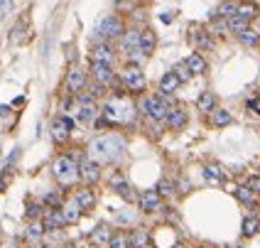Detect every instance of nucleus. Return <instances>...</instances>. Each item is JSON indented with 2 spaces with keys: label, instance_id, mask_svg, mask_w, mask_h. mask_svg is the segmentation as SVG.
<instances>
[{
  "label": "nucleus",
  "instance_id": "nucleus-1",
  "mask_svg": "<svg viewBox=\"0 0 260 248\" xmlns=\"http://www.w3.org/2000/svg\"><path fill=\"white\" fill-rule=\"evenodd\" d=\"M125 147H128V140L123 133H106V135H99L93 138L86 147V158H91L99 165H116L123 155H125Z\"/></svg>",
  "mask_w": 260,
  "mask_h": 248
},
{
  "label": "nucleus",
  "instance_id": "nucleus-2",
  "mask_svg": "<svg viewBox=\"0 0 260 248\" xmlns=\"http://www.w3.org/2000/svg\"><path fill=\"white\" fill-rule=\"evenodd\" d=\"M103 118H108L111 126H125V123H133L138 118V108H135V101H130L125 94H111L106 99V106L101 108Z\"/></svg>",
  "mask_w": 260,
  "mask_h": 248
},
{
  "label": "nucleus",
  "instance_id": "nucleus-3",
  "mask_svg": "<svg viewBox=\"0 0 260 248\" xmlns=\"http://www.w3.org/2000/svg\"><path fill=\"white\" fill-rule=\"evenodd\" d=\"M125 22L120 15H106L99 27L93 29V44H111V40H120L125 35Z\"/></svg>",
  "mask_w": 260,
  "mask_h": 248
},
{
  "label": "nucleus",
  "instance_id": "nucleus-4",
  "mask_svg": "<svg viewBox=\"0 0 260 248\" xmlns=\"http://www.w3.org/2000/svg\"><path fill=\"white\" fill-rule=\"evenodd\" d=\"M52 175L64 190H72L79 179V162L74 160L72 155H59L57 160L52 162Z\"/></svg>",
  "mask_w": 260,
  "mask_h": 248
},
{
  "label": "nucleus",
  "instance_id": "nucleus-5",
  "mask_svg": "<svg viewBox=\"0 0 260 248\" xmlns=\"http://www.w3.org/2000/svg\"><path fill=\"white\" fill-rule=\"evenodd\" d=\"M118 81L123 84L125 94H133V96H143V91L147 88L145 72L138 67V64H125V67H123V72L118 74Z\"/></svg>",
  "mask_w": 260,
  "mask_h": 248
},
{
  "label": "nucleus",
  "instance_id": "nucleus-6",
  "mask_svg": "<svg viewBox=\"0 0 260 248\" xmlns=\"http://www.w3.org/2000/svg\"><path fill=\"white\" fill-rule=\"evenodd\" d=\"M88 86V74L81 69V67H72L69 72H67V79H64V88H67V94L69 96H79L84 88Z\"/></svg>",
  "mask_w": 260,
  "mask_h": 248
},
{
  "label": "nucleus",
  "instance_id": "nucleus-7",
  "mask_svg": "<svg viewBox=\"0 0 260 248\" xmlns=\"http://www.w3.org/2000/svg\"><path fill=\"white\" fill-rule=\"evenodd\" d=\"M79 179L84 182V187H93L101 179V165L93 162L91 158H84L79 162Z\"/></svg>",
  "mask_w": 260,
  "mask_h": 248
},
{
  "label": "nucleus",
  "instance_id": "nucleus-8",
  "mask_svg": "<svg viewBox=\"0 0 260 248\" xmlns=\"http://www.w3.org/2000/svg\"><path fill=\"white\" fill-rule=\"evenodd\" d=\"M72 131H74V120L69 116H57L52 120V138L57 143H67L72 138Z\"/></svg>",
  "mask_w": 260,
  "mask_h": 248
},
{
  "label": "nucleus",
  "instance_id": "nucleus-9",
  "mask_svg": "<svg viewBox=\"0 0 260 248\" xmlns=\"http://www.w3.org/2000/svg\"><path fill=\"white\" fill-rule=\"evenodd\" d=\"M91 76H93V84H99V86H108V84H116V72H113V67H108V64H96V61H91Z\"/></svg>",
  "mask_w": 260,
  "mask_h": 248
},
{
  "label": "nucleus",
  "instance_id": "nucleus-10",
  "mask_svg": "<svg viewBox=\"0 0 260 248\" xmlns=\"http://www.w3.org/2000/svg\"><path fill=\"white\" fill-rule=\"evenodd\" d=\"M187 123H189V113L184 106H172L167 118H165V126H167L170 131H182Z\"/></svg>",
  "mask_w": 260,
  "mask_h": 248
},
{
  "label": "nucleus",
  "instance_id": "nucleus-11",
  "mask_svg": "<svg viewBox=\"0 0 260 248\" xmlns=\"http://www.w3.org/2000/svg\"><path fill=\"white\" fill-rule=\"evenodd\" d=\"M138 204H140L145 214H155V211L162 209V197L155 190H145L138 194Z\"/></svg>",
  "mask_w": 260,
  "mask_h": 248
},
{
  "label": "nucleus",
  "instance_id": "nucleus-12",
  "mask_svg": "<svg viewBox=\"0 0 260 248\" xmlns=\"http://www.w3.org/2000/svg\"><path fill=\"white\" fill-rule=\"evenodd\" d=\"M111 190L116 192L118 197H123L125 202H135V199H138V194L133 192L130 182L123 175H120V172H113V177H111Z\"/></svg>",
  "mask_w": 260,
  "mask_h": 248
},
{
  "label": "nucleus",
  "instance_id": "nucleus-13",
  "mask_svg": "<svg viewBox=\"0 0 260 248\" xmlns=\"http://www.w3.org/2000/svg\"><path fill=\"white\" fill-rule=\"evenodd\" d=\"M42 226H44V231H61L67 226V219L61 214V206L59 209H44Z\"/></svg>",
  "mask_w": 260,
  "mask_h": 248
},
{
  "label": "nucleus",
  "instance_id": "nucleus-14",
  "mask_svg": "<svg viewBox=\"0 0 260 248\" xmlns=\"http://www.w3.org/2000/svg\"><path fill=\"white\" fill-rule=\"evenodd\" d=\"M72 199L81 206L84 211H88V209L96 206V192H93V187H84V184H81V187H76V190L72 192Z\"/></svg>",
  "mask_w": 260,
  "mask_h": 248
},
{
  "label": "nucleus",
  "instance_id": "nucleus-15",
  "mask_svg": "<svg viewBox=\"0 0 260 248\" xmlns=\"http://www.w3.org/2000/svg\"><path fill=\"white\" fill-rule=\"evenodd\" d=\"M91 61L113 67V61H116V52H113V47H111V44H93V47H91Z\"/></svg>",
  "mask_w": 260,
  "mask_h": 248
},
{
  "label": "nucleus",
  "instance_id": "nucleus-16",
  "mask_svg": "<svg viewBox=\"0 0 260 248\" xmlns=\"http://www.w3.org/2000/svg\"><path fill=\"white\" fill-rule=\"evenodd\" d=\"M189 40L194 42L197 49H214V35L209 32V27H191Z\"/></svg>",
  "mask_w": 260,
  "mask_h": 248
},
{
  "label": "nucleus",
  "instance_id": "nucleus-17",
  "mask_svg": "<svg viewBox=\"0 0 260 248\" xmlns=\"http://www.w3.org/2000/svg\"><path fill=\"white\" fill-rule=\"evenodd\" d=\"M99 116H101V108L96 103H79L76 106V120L79 123H96Z\"/></svg>",
  "mask_w": 260,
  "mask_h": 248
},
{
  "label": "nucleus",
  "instance_id": "nucleus-18",
  "mask_svg": "<svg viewBox=\"0 0 260 248\" xmlns=\"http://www.w3.org/2000/svg\"><path fill=\"white\" fill-rule=\"evenodd\" d=\"M155 47H157V35L150 27H143L140 29V52H143V57H152Z\"/></svg>",
  "mask_w": 260,
  "mask_h": 248
},
{
  "label": "nucleus",
  "instance_id": "nucleus-19",
  "mask_svg": "<svg viewBox=\"0 0 260 248\" xmlns=\"http://www.w3.org/2000/svg\"><path fill=\"white\" fill-rule=\"evenodd\" d=\"M61 214H64V219H67V226H72V224H79L81 216H84V209L74 202L72 197L61 204Z\"/></svg>",
  "mask_w": 260,
  "mask_h": 248
},
{
  "label": "nucleus",
  "instance_id": "nucleus-20",
  "mask_svg": "<svg viewBox=\"0 0 260 248\" xmlns=\"http://www.w3.org/2000/svg\"><path fill=\"white\" fill-rule=\"evenodd\" d=\"M116 234V229L111 226V224H99L93 231H91V243H96V246H108V241L113 238Z\"/></svg>",
  "mask_w": 260,
  "mask_h": 248
},
{
  "label": "nucleus",
  "instance_id": "nucleus-21",
  "mask_svg": "<svg viewBox=\"0 0 260 248\" xmlns=\"http://www.w3.org/2000/svg\"><path fill=\"white\" fill-rule=\"evenodd\" d=\"M184 64L189 67L191 76H202V74L209 72V64H206V59H204L202 52H191V54L184 59Z\"/></svg>",
  "mask_w": 260,
  "mask_h": 248
},
{
  "label": "nucleus",
  "instance_id": "nucleus-22",
  "mask_svg": "<svg viewBox=\"0 0 260 248\" xmlns=\"http://www.w3.org/2000/svg\"><path fill=\"white\" fill-rule=\"evenodd\" d=\"M120 47L125 49V54H133L135 49H140V29L138 27L125 29V35L120 37Z\"/></svg>",
  "mask_w": 260,
  "mask_h": 248
},
{
  "label": "nucleus",
  "instance_id": "nucleus-23",
  "mask_svg": "<svg viewBox=\"0 0 260 248\" xmlns=\"http://www.w3.org/2000/svg\"><path fill=\"white\" fill-rule=\"evenodd\" d=\"M204 179L209 182V184H216V187H221L226 179H229V175H226V170H221L218 165H204Z\"/></svg>",
  "mask_w": 260,
  "mask_h": 248
},
{
  "label": "nucleus",
  "instance_id": "nucleus-24",
  "mask_svg": "<svg viewBox=\"0 0 260 248\" xmlns=\"http://www.w3.org/2000/svg\"><path fill=\"white\" fill-rule=\"evenodd\" d=\"M182 86V84H179V79H177V76H174V72H165L162 74V79H159V94H162V96H170V99H172L174 96V91H177V88Z\"/></svg>",
  "mask_w": 260,
  "mask_h": 248
},
{
  "label": "nucleus",
  "instance_id": "nucleus-25",
  "mask_svg": "<svg viewBox=\"0 0 260 248\" xmlns=\"http://www.w3.org/2000/svg\"><path fill=\"white\" fill-rule=\"evenodd\" d=\"M209 123H211L214 128H226V126H231L233 123L231 111H226V108H214V111L209 113Z\"/></svg>",
  "mask_w": 260,
  "mask_h": 248
},
{
  "label": "nucleus",
  "instance_id": "nucleus-26",
  "mask_svg": "<svg viewBox=\"0 0 260 248\" xmlns=\"http://www.w3.org/2000/svg\"><path fill=\"white\" fill-rule=\"evenodd\" d=\"M216 94L214 91H202L199 94V99H197V111H202V113H211L214 108H218L216 106Z\"/></svg>",
  "mask_w": 260,
  "mask_h": 248
},
{
  "label": "nucleus",
  "instance_id": "nucleus-27",
  "mask_svg": "<svg viewBox=\"0 0 260 248\" xmlns=\"http://www.w3.org/2000/svg\"><path fill=\"white\" fill-rule=\"evenodd\" d=\"M44 226H42V221H29V226L25 229V241L27 243H32V246H37L40 241L44 238Z\"/></svg>",
  "mask_w": 260,
  "mask_h": 248
},
{
  "label": "nucleus",
  "instance_id": "nucleus-28",
  "mask_svg": "<svg viewBox=\"0 0 260 248\" xmlns=\"http://www.w3.org/2000/svg\"><path fill=\"white\" fill-rule=\"evenodd\" d=\"M238 5L241 3H221L216 5V10H211V17H223V20H231L238 13Z\"/></svg>",
  "mask_w": 260,
  "mask_h": 248
},
{
  "label": "nucleus",
  "instance_id": "nucleus-29",
  "mask_svg": "<svg viewBox=\"0 0 260 248\" xmlns=\"http://www.w3.org/2000/svg\"><path fill=\"white\" fill-rule=\"evenodd\" d=\"M150 246V234L145 229H133L130 231V248H147Z\"/></svg>",
  "mask_w": 260,
  "mask_h": 248
},
{
  "label": "nucleus",
  "instance_id": "nucleus-30",
  "mask_svg": "<svg viewBox=\"0 0 260 248\" xmlns=\"http://www.w3.org/2000/svg\"><path fill=\"white\" fill-rule=\"evenodd\" d=\"M241 234L246 236V238L258 236L260 234V219L258 216H246V219H243V229H241Z\"/></svg>",
  "mask_w": 260,
  "mask_h": 248
},
{
  "label": "nucleus",
  "instance_id": "nucleus-31",
  "mask_svg": "<svg viewBox=\"0 0 260 248\" xmlns=\"http://www.w3.org/2000/svg\"><path fill=\"white\" fill-rule=\"evenodd\" d=\"M258 13H260V8L255 5V3H241L238 5V17H243V20H248V22H253L255 17H258Z\"/></svg>",
  "mask_w": 260,
  "mask_h": 248
},
{
  "label": "nucleus",
  "instance_id": "nucleus-32",
  "mask_svg": "<svg viewBox=\"0 0 260 248\" xmlns=\"http://www.w3.org/2000/svg\"><path fill=\"white\" fill-rule=\"evenodd\" d=\"M238 42L243 47H260V32L255 27H248L243 35H238Z\"/></svg>",
  "mask_w": 260,
  "mask_h": 248
},
{
  "label": "nucleus",
  "instance_id": "nucleus-33",
  "mask_svg": "<svg viewBox=\"0 0 260 248\" xmlns=\"http://www.w3.org/2000/svg\"><path fill=\"white\" fill-rule=\"evenodd\" d=\"M233 194H236V199L241 202V204H248V206H255V194L248 190L246 184H238L236 190H233Z\"/></svg>",
  "mask_w": 260,
  "mask_h": 248
},
{
  "label": "nucleus",
  "instance_id": "nucleus-34",
  "mask_svg": "<svg viewBox=\"0 0 260 248\" xmlns=\"http://www.w3.org/2000/svg\"><path fill=\"white\" fill-rule=\"evenodd\" d=\"M248 27H250V22H248V20H243V17H238V15L229 20V32H233L236 37H238V35H243Z\"/></svg>",
  "mask_w": 260,
  "mask_h": 248
},
{
  "label": "nucleus",
  "instance_id": "nucleus-35",
  "mask_svg": "<svg viewBox=\"0 0 260 248\" xmlns=\"http://www.w3.org/2000/svg\"><path fill=\"white\" fill-rule=\"evenodd\" d=\"M174 190H177V187H174L172 179H159L157 187H155V192H157L162 199H170V197H174Z\"/></svg>",
  "mask_w": 260,
  "mask_h": 248
},
{
  "label": "nucleus",
  "instance_id": "nucleus-36",
  "mask_svg": "<svg viewBox=\"0 0 260 248\" xmlns=\"http://www.w3.org/2000/svg\"><path fill=\"white\" fill-rule=\"evenodd\" d=\"M106 248H130V234H125V231H116Z\"/></svg>",
  "mask_w": 260,
  "mask_h": 248
},
{
  "label": "nucleus",
  "instance_id": "nucleus-37",
  "mask_svg": "<svg viewBox=\"0 0 260 248\" xmlns=\"http://www.w3.org/2000/svg\"><path fill=\"white\" fill-rule=\"evenodd\" d=\"M209 32H211V35H226V32H229V20H223V17H211Z\"/></svg>",
  "mask_w": 260,
  "mask_h": 248
},
{
  "label": "nucleus",
  "instance_id": "nucleus-38",
  "mask_svg": "<svg viewBox=\"0 0 260 248\" xmlns=\"http://www.w3.org/2000/svg\"><path fill=\"white\" fill-rule=\"evenodd\" d=\"M42 216H44L42 202H27V219L29 221H42Z\"/></svg>",
  "mask_w": 260,
  "mask_h": 248
},
{
  "label": "nucleus",
  "instance_id": "nucleus-39",
  "mask_svg": "<svg viewBox=\"0 0 260 248\" xmlns=\"http://www.w3.org/2000/svg\"><path fill=\"white\" fill-rule=\"evenodd\" d=\"M172 72H174V76L179 79V84H187L189 79H191V72H189V67L184 61H177V67H174Z\"/></svg>",
  "mask_w": 260,
  "mask_h": 248
},
{
  "label": "nucleus",
  "instance_id": "nucleus-40",
  "mask_svg": "<svg viewBox=\"0 0 260 248\" xmlns=\"http://www.w3.org/2000/svg\"><path fill=\"white\" fill-rule=\"evenodd\" d=\"M246 187L253 192V194H260V175H250V177H248Z\"/></svg>",
  "mask_w": 260,
  "mask_h": 248
},
{
  "label": "nucleus",
  "instance_id": "nucleus-41",
  "mask_svg": "<svg viewBox=\"0 0 260 248\" xmlns=\"http://www.w3.org/2000/svg\"><path fill=\"white\" fill-rule=\"evenodd\" d=\"M13 3H0V15H5V10H10Z\"/></svg>",
  "mask_w": 260,
  "mask_h": 248
},
{
  "label": "nucleus",
  "instance_id": "nucleus-42",
  "mask_svg": "<svg viewBox=\"0 0 260 248\" xmlns=\"http://www.w3.org/2000/svg\"><path fill=\"white\" fill-rule=\"evenodd\" d=\"M253 22H255V29H258V32H260V13H258V17H255Z\"/></svg>",
  "mask_w": 260,
  "mask_h": 248
},
{
  "label": "nucleus",
  "instance_id": "nucleus-43",
  "mask_svg": "<svg viewBox=\"0 0 260 248\" xmlns=\"http://www.w3.org/2000/svg\"><path fill=\"white\" fill-rule=\"evenodd\" d=\"M59 248H76L74 243H64V246H59Z\"/></svg>",
  "mask_w": 260,
  "mask_h": 248
},
{
  "label": "nucleus",
  "instance_id": "nucleus-44",
  "mask_svg": "<svg viewBox=\"0 0 260 248\" xmlns=\"http://www.w3.org/2000/svg\"><path fill=\"white\" fill-rule=\"evenodd\" d=\"M35 248H49V246H47V243H40V246H35Z\"/></svg>",
  "mask_w": 260,
  "mask_h": 248
},
{
  "label": "nucleus",
  "instance_id": "nucleus-45",
  "mask_svg": "<svg viewBox=\"0 0 260 248\" xmlns=\"http://www.w3.org/2000/svg\"><path fill=\"white\" fill-rule=\"evenodd\" d=\"M258 209H260V204H258Z\"/></svg>",
  "mask_w": 260,
  "mask_h": 248
}]
</instances>
